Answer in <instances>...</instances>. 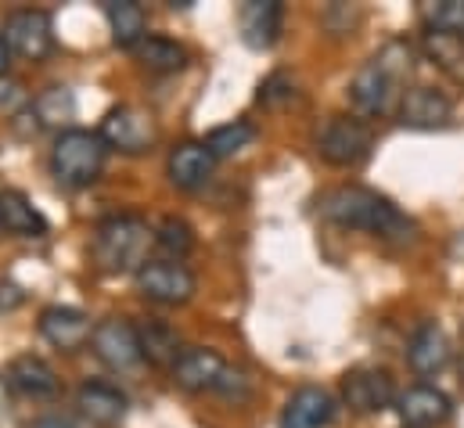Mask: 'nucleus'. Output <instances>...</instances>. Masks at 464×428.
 Listing matches in <instances>:
<instances>
[{
    "label": "nucleus",
    "instance_id": "obj_21",
    "mask_svg": "<svg viewBox=\"0 0 464 428\" xmlns=\"http://www.w3.org/2000/svg\"><path fill=\"white\" fill-rule=\"evenodd\" d=\"M0 230L14 234V238H44L47 219L22 191L7 188V191H0Z\"/></svg>",
    "mask_w": 464,
    "mask_h": 428
},
{
    "label": "nucleus",
    "instance_id": "obj_19",
    "mask_svg": "<svg viewBox=\"0 0 464 428\" xmlns=\"http://www.w3.org/2000/svg\"><path fill=\"white\" fill-rule=\"evenodd\" d=\"M407 364L418 374H440L450 364V338L440 324L425 321L407 342Z\"/></svg>",
    "mask_w": 464,
    "mask_h": 428
},
{
    "label": "nucleus",
    "instance_id": "obj_28",
    "mask_svg": "<svg viewBox=\"0 0 464 428\" xmlns=\"http://www.w3.org/2000/svg\"><path fill=\"white\" fill-rule=\"evenodd\" d=\"M155 245H159L169 259L180 263V259L195 248V230H191L188 219H180V216H166V219L155 227Z\"/></svg>",
    "mask_w": 464,
    "mask_h": 428
},
{
    "label": "nucleus",
    "instance_id": "obj_7",
    "mask_svg": "<svg viewBox=\"0 0 464 428\" xmlns=\"http://www.w3.org/2000/svg\"><path fill=\"white\" fill-rule=\"evenodd\" d=\"M137 288L159 306H184L195 296V274L177 259H151L137 274Z\"/></svg>",
    "mask_w": 464,
    "mask_h": 428
},
{
    "label": "nucleus",
    "instance_id": "obj_1",
    "mask_svg": "<svg viewBox=\"0 0 464 428\" xmlns=\"http://www.w3.org/2000/svg\"><path fill=\"white\" fill-rule=\"evenodd\" d=\"M317 213L324 216L328 223H339L349 230H367L374 238H385V241H400L407 245L414 238V219L400 213L389 199L367 191V188H332L328 195L317 199Z\"/></svg>",
    "mask_w": 464,
    "mask_h": 428
},
{
    "label": "nucleus",
    "instance_id": "obj_26",
    "mask_svg": "<svg viewBox=\"0 0 464 428\" xmlns=\"http://www.w3.org/2000/svg\"><path fill=\"white\" fill-rule=\"evenodd\" d=\"M29 112H33V119H40V126H65L76 115V98L69 87H47Z\"/></svg>",
    "mask_w": 464,
    "mask_h": 428
},
{
    "label": "nucleus",
    "instance_id": "obj_12",
    "mask_svg": "<svg viewBox=\"0 0 464 428\" xmlns=\"http://www.w3.org/2000/svg\"><path fill=\"white\" fill-rule=\"evenodd\" d=\"M237 25H241V40L252 51H270L281 36L285 25V7L277 0H248L237 11Z\"/></svg>",
    "mask_w": 464,
    "mask_h": 428
},
{
    "label": "nucleus",
    "instance_id": "obj_16",
    "mask_svg": "<svg viewBox=\"0 0 464 428\" xmlns=\"http://www.w3.org/2000/svg\"><path fill=\"white\" fill-rule=\"evenodd\" d=\"M454 115V102L443 94V91H432V87H414L403 94L400 102V122L411 126V130H436V126H447Z\"/></svg>",
    "mask_w": 464,
    "mask_h": 428
},
{
    "label": "nucleus",
    "instance_id": "obj_23",
    "mask_svg": "<svg viewBox=\"0 0 464 428\" xmlns=\"http://www.w3.org/2000/svg\"><path fill=\"white\" fill-rule=\"evenodd\" d=\"M105 15H109V25H112V40H116V47H126V51H133L148 33V22H144V11H140V4H133V0H109L105 4Z\"/></svg>",
    "mask_w": 464,
    "mask_h": 428
},
{
    "label": "nucleus",
    "instance_id": "obj_8",
    "mask_svg": "<svg viewBox=\"0 0 464 428\" xmlns=\"http://www.w3.org/2000/svg\"><path fill=\"white\" fill-rule=\"evenodd\" d=\"M343 404L353 414H378L396 404V385L382 367H353L343 378Z\"/></svg>",
    "mask_w": 464,
    "mask_h": 428
},
{
    "label": "nucleus",
    "instance_id": "obj_14",
    "mask_svg": "<svg viewBox=\"0 0 464 428\" xmlns=\"http://www.w3.org/2000/svg\"><path fill=\"white\" fill-rule=\"evenodd\" d=\"M335 418V396L321 385H303L288 396L281 411V428H324Z\"/></svg>",
    "mask_w": 464,
    "mask_h": 428
},
{
    "label": "nucleus",
    "instance_id": "obj_27",
    "mask_svg": "<svg viewBox=\"0 0 464 428\" xmlns=\"http://www.w3.org/2000/svg\"><path fill=\"white\" fill-rule=\"evenodd\" d=\"M252 137H256V130H252V122H245V119H234L227 126H217L202 144L213 151V159H231L237 151H245L248 144H252Z\"/></svg>",
    "mask_w": 464,
    "mask_h": 428
},
{
    "label": "nucleus",
    "instance_id": "obj_13",
    "mask_svg": "<svg viewBox=\"0 0 464 428\" xmlns=\"http://www.w3.org/2000/svg\"><path fill=\"white\" fill-rule=\"evenodd\" d=\"M396 411L407 428H436L450 418V396L432 385H411L396 396Z\"/></svg>",
    "mask_w": 464,
    "mask_h": 428
},
{
    "label": "nucleus",
    "instance_id": "obj_15",
    "mask_svg": "<svg viewBox=\"0 0 464 428\" xmlns=\"http://www.w3.org/2000/svg\"><path fill=\"white\" fill-rule=\"evenodd\" d=\"M40 335H44L54 349L72 353V349H80L83 342H91L94 327H91V317H87L83 310H76V306H47V310L40 314Z\"/></svg>",
    "mask_w": 464,
    "mask_h": 428
},
{
    "label": "nucleus",
    "instance_id": "obj_29",
    "mask_svg": "<svg viewBox=\"0 0 464 428\" xmlns=\"http://www.w3.org/2000/svg\"><path fill=\"white\" fill-rule=\"evenodd\" d=\"M29 108H33V98L25 94V87L4 76V80H0V112H4V115H22V112H29Z\"/></svg>",
    "mask_w": 464,
    "mask_h": 428
},
{
    "label": "nucleus",
    "instance_id": "obj_24",
    "mask_svg": "<svg viewBox=\"0 0 464 428\" xmlns=\"http://www.w3.org/2000/svg\"><path fill=\"white\" fill-rule=\"evenodd\" d=\"M133 58L151 73H177L188 65V51L169 36H144L133 47Z\"/></svg>",
    "mask_w": 464,
    "mask_h": 428
},
{
    "label": "nucleus",
    "instance_id": "obj_10",
    "mask_svg": "<svg viewBox=\"0 0 464 428\" xmlns=\"http://www.w3.org/2000/svg\"><path fill=\"white\" fill-rule=\"evenodd\" d=\"M91 345L98 353V360L112 371H130L137 367L144 356H140V338H137V327L122 317H109V321L94 324V335H91Z\"/></svg>",
    "mask_w": 464,
    "mask_h": 428
},
{
    "label": "nucleus",
    "instance_id": "obj_9",
    "mask_svg": "<svg viewBox=\"0 0 464 428\" xmlns=\"http://www.w3.org/2000/svg\"><path fill=\"white\" fill-rule=\"evenodd\" d=\"M102 141L116 151H126V155H140L155 144V122L148 112L133 105H119L112 108L105 119H102Z\"/></svg>",
    "mask_w": 464,
    "mask_h": 428
},
{
    "label": "nucleus",
    "instance_id": "obj_17",
    "mask_svg": "<svg viewBox=\"0 0 464 428\" xmlns=\"http://www.w3.org/2000/svg\"><path fill=\"white\" fill-rule=\"evenodd\" d=\"M213 170H217V159H213V151H209L206 144H198V141H188V144L173 148V155H169V180H173L180 191H198V188H206L209 177H213Z\"/></svg>",
    "mask_w": 464,
    "mask_h": 428
},
{
    "label": "nucleus",
    "instance_id": "obj_2",
    "mask_svg": "<svg viewBox=\"0 0 464 428\" xmlns=\"http://www.w3.org/2000/svg\"><path fill=\"white\" fill-rule=\"evenodd\" d=\"M155 230L140 216H109L91 238V256L105 274H140L151 259Z\"/></svg>",
    "mask_w": 464,
    "mask_h": 428
},
{
    "label": "nucleus",
    "instance_id": "obj_22",
    "mask_svg": "<svg viewBox=\"0 0 464 428\" xmlns=\"http://www.w3.org/2000/svg\"><path fill=\"white\" fill-rule=\"evenodd\" d=\"M137 338H140V356L148 364H155V367H169L173 371V364L184 353L180 349V335L166 321H159V317H148V324H140L137 327Z\"/></svg>",
    "mask_w": 464,
    "mask_h": 428
},
{
    "label": "nucleus",
    "instance_id": "obj_32",
    "mask_svg": "<svg viewBox=\"0 0 464 428\" xmlns=\"http://www.w3.org/2000/svg\"><path fill=\"white\" fill-rule=\"evenodd\" d=\"M0 428H14V404H11L7 378H0Z\"/></svg>",
    "mask_w": 464,
    "mask_h": 428
},
{
    "label": "nucleus",
    "instance_id": "obj_3",
    "mask_svg": "<svg viewBox=\"0 0 464 428\" xmlns=\"http://www.w3.org/2000/svg\"><path fill=\"white\" fill-rule=\"evenodd\" d=\"M411 73V47L403 40H392L389 47H382L349 83V102L360 115H385L396 94L403 76Z\"/></svg>",
    "mask_w": 464,
    "mask_h": 428
},
{
    "label": "nucleus",
    "instance_id": "obj_5",
    "mask_svg": "<svg viewBox=\"0 0 464 428\" xmlns=\"http://www.w3.org/2000/svg\"><path fill=\"white\" fill-rule=\"evenodd\" d=\"M374 148V137L371 130L360 122V119H349V115H335L324 122V130L317 133V151L328 166H339V170H353L360 166Z\"/></svg>",
    "mask_w": 464,
    "mask_h": 428
},
{
    "label": "nucleus",
    "instance_id": "obj_11",
    "mask_svg": "<svg viewBox=\"0 0 464 428\" xmlns=\"http://www.w3.org/2000/svg\"><path fill=\"white\" fill-rule=\"evenodd\" d=\"M227 360L217 353V349H202V345H195V349H184L180 353V360L173 364V382L184 389V393H217L220 389V382H224V374H227Z\"/></svg>",
    "mask_w": 464,
    "mask_h": 428
},
{
    "label": "nucleus",
    "instance_id": "obj_35",
    "mask_svg": "<svg viewBox=\"0 0 464 428\" xmlns=\"http://www.w3.org/2000/svg\"><path fill=\"white\" fill-rule=\"evenodd\" d=\"M461 382H464V349H461Z\"/></svg>",
    "mask_w": 464,
    "mask_h": 428
},
{
    "label": "nucleus",
    "instance_id": "obj_18",
    "mask_svg": "<svg viewBox=\"0 0 464 428\" xmlns=\"http://www.w3.org/2000/svg\"><path fill=\"white\" fill-rule=\"evenodd\" d=\"M76 407H80V414L87 422L112 428L126 418L130 404H126V393H119L116 385H109V382H83L80 393H76Z\"/></svg>",
    "mask_w": 464,
    "mask_h": 428
},
{
    "label": "nucleus",
    "instance_id": "obj_34",
    "mask_svg": "<svg viewBox=\"0 0 464 428\" xmlns=\"http://www.w3.org/2000/svg\"><path fill=\"white\" fill-rule=\"evenodd\" d=\"M7 65H11V51H7V44H4V36H0V80L7 76Z\"/></svg>",
    "mask_w": 464,
    "mask_h": 428
},
{
    "label": "nucleus",
    "instance_id": "obj_20",
    "mask_svg": "<svg viewBox=\"0 0 464 428\" xmlns=\"http://www.w3.org/2000/svg\"><path fill=\"white\" fill-rule=\"evenodd\" d=\"M7 385L29 400H51L58 393V374L54 367L44 360V356H14L11 367H7Z\"/></svg>",
    "mask_w": 464,
    "mask_h": 428
},
{
    "label": "nucleus",
    "instance_id": "obj_31",
    "mask_svg": "<svg viewBox=\"0 0 464 428\" xmlns=\"http://www.w3.org/2000/svg\"><path fill=\"white\" fill-rule=\"evenodd\" d=\"M25 303V292L14 285V281H0V314H11Z\"/></svg>",
    "mask_w": 464,
    "mask_h": 428
},
{
    "label": "nucleus",
    "instance_id": "obj_25",
    "mask_svg": "<svg viewBox=\"0 0 464 428\" xmlns=\"http://www.w3.org/2000/svg\"><path fill=\"white\" fill-rule=\"evenodd\" d=\"M421 18L429 33L464 40V0H429L421 4Z\"/></svg>",
    "mask_w": 464,
    "mask_h": 428
},
{
    "label": "nucleus",
    "instance_id": "obj_6",
    "mask_svg": "<svg viewBox=\"0 0 464 428\" xmlns=\"http://www.w3.org/2000/svg\"><path fill=\"white\" fill-rule=\"evenodd\" d=\"M4 44L11 54L25 58V62H44L54 51V25L47 11L36 7H22L11 11L4 22Z\"/></svg>",
    "mask_w": 464,
    "mask_h": 428
},
{
    "label": "nucleus",
    "instance_id": "obj_30",
    "mask_svg": "<svg viewBox=\"0 0 464 428\" xmlns=\"http://www.w3.org/2000/svg\"><path fill=\"white\" fill-rule=\"evenodd\" d=\"M292 98H295V87H292V80H288L285 73L270 76V80L259 87V102H263V105H288Z\"/></svg>",
    "mask_w": 464,
    "mask_h": 428
},
{
    "label": "nucleus",
    "instance_id": "obj_33",
    "mask_svg": "<svg viewBox=\"0 0 464 428\" xmlns=\"http://www.w3.org/2000/svg\"><path fill=\"white\" fill-rule=\"evenodd\" d=\"M33 428H76L69 418H58V414H47V418H40V422H33Z\"/></svg>",
    "mask_w": 464,
    "mask_h": 428
},
{
    "label": "nucleus",
    "instance_id": "obj_4",
    "mask_svg": "<svg viewBox=\"0 0 464 428\" xmlns=\"http://www.w3.org/2000/svg\"><path fill=\"white\" fill-rule=\"evenodd\" d=\"M109 144L91 130H62L51 148V170L65 188H87L105 170Z\"/></svg>",
    "mask_w": 464,
    "mask_h": 428
}]
</instances>
